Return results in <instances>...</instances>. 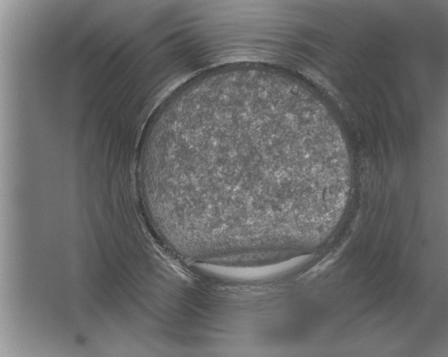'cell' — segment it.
I'll use <instances>...</instances> for the list:
<instances>
[{"instance_id": "obj_1", "label": "cell", "mask_w": 448, "mask_h": 357, "mask_svg": "<svg viewBox=\"0 0 448 357\" xmlns=\"http://www.w3.org/2000/svg\"><path fill=\"white\" fill-rule=\"evenodd\" d=\"M293 108L286 93L275 88L224 89L196 120L184 147L186 184L196 206L221 200L234 219L236 206L238 212L242 208L244 220L247 212L257 219V213L269 217L262 196L271 195L267 189L284 200L301 196L310 161Z\"/></svg>"}]
</instances>
